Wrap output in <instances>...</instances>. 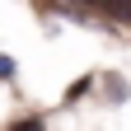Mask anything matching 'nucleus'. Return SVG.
I'll return each mask as SVG.
<instances>
[{"label": "nucleus", "mask_w": 131, "mask_h": 131, "mask_svg": "<svg viewBox=\"0 0 131 131\" xmlns=\"http://www.w3.org/2000/svg\"><path fill=\"white\" fill-rule=\"evenodd\" d=\"M9 70H14V66H9L5 56H0V80H9Z\"/></svg>", "instance_id": "obj_2"}, {"label": "nucleus", "mask_w": 131, "mask_h": 131, "mask_svg": "<svg viewBox=\"0 0 131 131\" xmlns=\"http://www.w3.org/2000/svg\"><path fill=\"white\" fill-rule=\"evenodd\" d=\"M98 5H108L117 19H131V0H98Z\"/></svg>", "instance_id": "obj_1"}]
</instances>
